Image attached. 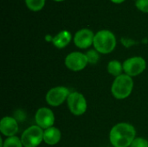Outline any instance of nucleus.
Wrapping results in <instances>:
<instances>
[{
  "label": "nucleus",
  "instance_id": "ddd939ff",
  "mask_svg": "<svg viewBox=\"0 0 148 147\" xmlns=\"http://www.w3.org/2000/svg\"><path fill=\"white\" fill-rule=\"evenodd\" d=\"M71 41V34L67 31V30H62L59 32L53 39V44L58 48V49H62L65 48Z\"/></svg>",
  "mask_w": 148,
  "mask_h": 147
},
{
  "label": "nucleus",
  "instance_id": "f03ea898",
  "mask_svg": "<svg viewBox=\"0 0 148 147\" xmlns=\"http://www.w3.org/2000/svg\"><path fill=\"white\" fill-rule=\"evenodd\" d=\"M95 49L101 54L111 53L116 46V38L113 32L108 29L98 31L94 39Z\"/></svg>",
  "mask_w": 148,
  "mask_h": 147
},
{
  "label": "nucleus",
  "instance_id": "423d86ee",
  "mask_svg": "<svg viewBox=\"0 0 148 147\" xmlns=\"http://www.w3.org/2000/svg\"><path fill=\"white\" fill-rule=\"evenodd\" d=\"M147 68L146 60L141 56H134L127 59L123 62V71L126 75L133 77L140 75Z\"/></svg>",
  "mask_w": 148,
  "mask_h": 147
},
{
  "label": "nucleus",
  "instance_id": "1a4fd4ad",
  "mask_svg": "<svg viewBox=\"0 0 148 147\" xmlns=\"http://www.w3.org/2000/svg\"><path fill=\"white\" fill-rule=\"evenodd\" d=\"M35 120L36 126H40L42 129H48L54 126L55 124V115L54 113L48 107L39 108L35 114Z\"/></svg>",
  "mask_w": 148,
  "mask_h": 147
},
{
  "label": "nucleus",
  "instance_id": "20e7f679",
  "mask_svg": "<svg viewBox=\"0 0 148 147\" xmlns=\"http://www.w3.org/2000/svg\"><path fill=\"white\" fill-rule=\"evenodd\" d=\"M42 129L38 126L28 127L22 134L21 140L23 147H37L43 141Z\"/></svg>",
  "mask_w": 148,
  "mask_h": 147
},
{
  "label": "nucleus",
  "instance_id": "aec40b11",
  "mask_svg": "<svg viewBox=\"0 0 148 147\" xmlns=\"http://www.w3.org/2000/svg\"><path fill=\"white\" fill-rule=\"evenodd\" d=\"M113 3H123L125 0H111Z\"/></svg>",
  "mask_w": 148,
  "mask_h": 147
},
{
  "label": "nucleus",
  "instance_id": "0eeeda50",
  "mask_svg": "<svg viewBox=\"0 0 148 147\" xmlns=\"http://www.w3.org/2000/svg\"><path fill=\"white\" fill-rule=\"evenodd\" d=\"M70 92L65 87H56L49 89L46 94V102L51 107H59L68 100Z\"/></svg>",
  "mask_w": 148,
  "mask_h": 147
},
{
  "label": "nucleus",
  "instance_id": "dca6fc26",
  "mask_svg": "<svg viewBox=\"0 0 148 147\" xmlns=\"http://www.w3.org/2000/svg\"><path fill=\"white\" fill-rule=\"evenodd\" d=\"M25 3L29 10L33 11H38L43 8L45 0H25Z\"/></svg>",
  "mask_w": 148,
  "mask_h": 147
},
{
  "label": "nucleus",
  "instance_id": "6e6552de",
  "mask_svg": "<svg viewBox=\"0 0 148 147\" xmlns=\"http://www.w3.org/2000/svg\"><path fill=\"white\" fill-rule=\"evenodd\" d=\"M88 58L86 54L81 52H72L69 54L65 58L66 67L74 72H78L83 70L88 65Z\"/></svg>",
  "mask_w": 148,
  "mask_h": 147
},
{
  "label": "nucleus",
  "instance_id": "f257e3e1",
  "mask_svg": "<svg viewBox=\"0 0 148 147\" xmlns=\"http://www.w3.org/2000/svg\"><path fill=\"white\" fill-rule=\"evenodd\" d=\"M136 136L134 126L128 123H119L113 126L109 133V140L114 147H130Z\"/></svg>",
  "mask_w": 148,
  "mask_h": 147
},
{
  "label": "nucleus",
  "instance_id": "412c9836",
  "mask_svg": "<svg viewBox=\"0 0 148 147\" xmlns=\"http://www.w3.org/2000/svg\"><path fill=\"white\" fill-rule=\"evenodd\" d=\"M54 1H56V2H61V1H63V0H54Z\"/></svg>",
  "mask_w": 148,
  "mask_h": 147
},
{
  "label": "nucleus",
  "instance_id": "a211bd4d",
  "mask_svg": "<svg viewBox=\"0 0 148 147\" xmlns=\"http://www.w3.org/2000/svg\"><path fill=\"white\" fill-rule=\"evenodd\" d=\"M130 147H148V141L143 138H135Z\"/></svg>",
  "mask_w": 148,
  "mask_h": 147
},
{
  "label": "nucleus",
  "instance_id": "2eb2a0df",
  "mask_svg": "<svg viewBox=\"0 0 148 147\" xmlns=\"http://www.w3.org/2000/svg\"><path fill=\"white\" fill-rule=\"evenodd\" d=\"M1 139V147H23L22 140L16 137V136H12L7 138L3 142Z\"/></svg>",
  "mask_w": 148,
  "mask_h": 147
},
{
  "label": "nucleus",
  "instance_id": "4468645a",
  "mask_svg": "<svg viewBox=\"0 0 148 147\" xmlns=\"http://www.w3.org/2000/svg\"><path fill=\"white\" fill-rule=\"evenodd\" d=\"M123 71V64H121L119 61L114 60L108 62V72L114 76L115 78L121 75Z\"/></svg>",
  "mask_w": 148,
  "mask_h": 147
},
{
  "label": "nucleus",
  "instance_id": "39448f33",
  "mask_svg": "<svg viewBox=\"0 0 148 147\" xmlns=\"http://www.w3.org/2000/svg\"><path fill=\"white\" fill-rule=\"evenodd\" d=\"M68 107L71 113L75 116H81L87 111V101L83 94L78 92H72L69 94L67 100Z\"/></svg>",
  "mask_w": 148,
  "mask_h": 147
},
{
  "label": "nucleus",
  "instance_id": "6ab92c4d",
  "mask_svg": "<svg viewBox=\"0 0 148 147\" xmlns=\"http://www.w3.org/2000/svg\"><path fill=\"white\" fill-rule=\"evenodd\" d=\"M135 4L140 10L148 13V0H136Z\"/></svg>",
  "mask_w": 148,
  "mask_h": 147
},
{
  "label": "nucleus",
  "instance_id": "9b49d317",
  "mask_svg": "<svg viewBox=\"0 0 148 147\" xmlns=\"http://www.w3.org/2000/svg\"><path fill=\"white\" fill-rule=\"evenodd\" d=\"M0 131L6 137L15 136L18 132V124L15 118L6 116L0 121Z\"/></svg>",
  "mask_w": 148,
  "mask_h": 147
},
{
  "label": "nucleus",
  "instance_id": "9d476101",
  "mask_svg": "<svg viewBox=\"0 0 148 147\" xmlns=\"http://www.w3.org/2000/svg\"><path fill=\"white\" fill-rule=\"evenodd\" d=\"M95 35L92 30L88 29H82L78 30L74 37V42L76 47L80 49H88L94 44Z\"/></svg>",
  "mask_w": 148,
  "mask_h": 147
},
{
  "label": "nucleus",
  "instance_id": "7ed1b4c3",
  "mask_svg": "<svg viewBox=\"0 0 148 147\" xmlns=\"http://www.w3.org/2000/svg\"><path fill=\"white\" fill-rule=\"evenodd\" d=\"M134 88V81L131 76L124 74L116 77L112 84L111 92L117 100H124L127 98Z\"/></svg>",
  "mask_w": 148,
  "mask_h": 147
},
{
  "label": "nucleus",
  "instance_id": "f3484780",
  "mask_svg": "<svg viewBox=\"0 0 148 147\" xmlns=\"http://www.w3.org/2000/svg\"><path fill=\"white\" fill-rule=\"evenodd\" d=\"M86 56L88 58V62L90 64H96L100 59L99 52L95 49H90L86 53Z\"/></svg>",
  "mask_w": 148,
  "mask_h": 147
},
{
  "label": "nucleus",
  "instance_id": "f8f14e48",
  "mask_svg": "<svg viewBox=\"0 0 148 147\" xmlns=\"http://www.w3.org/2000/svg\"><path fill=\"white\" fill-rule=\"evenodd\" d=\"M61 138H62L61 131L55 126H51L44 131L43 141L49 146H55L57 143H59Z\"/></svg>",
  "mask_w": 148,
  "mask_h": 147
}]
</instances>
